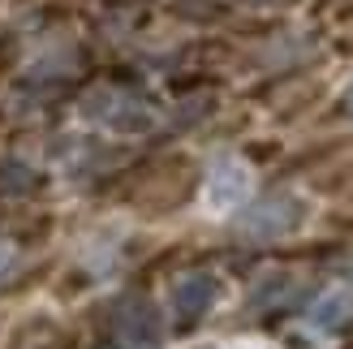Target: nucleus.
Segmentation results:
<instances>
[{"label": "nucleus", "instance_id": "obj_1", "mask_svg": "<svg viewBox=\"0 0 353 349\" xmlns=\"http://www.w3.org/2000/svg\"><path fill=\"white\" fill-rule=\"evenodd\" d=\"M254 195V172L245 160H237V155H220L216 164H211L207 181H203V207L211 216H228L237 212V207H245Z\"/></svg>", "mask_w": 353, "mask_h": 349}, {"label": "nucleus", "instance_id": "obj_2", "mask_svg": "<svg viewBox=\"0 0 353 349\" xmlns=\"http://www.w3.org/2000/svg\"><path fill=\"white\" fill-rule=\"evenodd\" d=\"M82 117H91V121H99V126H108V130H121V134H143V130L155 126V112L147 103H138L125 91H108V86L82 99Z\"/></svg>", "mask_w": 353, "mask_h": 349}, {"label": "nucleus", "instance_id": "obj_3", "mask_svg": "<svg viewBox=\"0 0 353 349\" xmlns=\"http://www.w3.org/2000/svg\"><path fill=\"white\" fill-rule=\"evenodd\" d=\"M160 310L147 298H125L112 310V337L121 341V349H155L160 345Z\"/></svg>", "mask_w": 353, "mask_h": 349}, {"label": "nucleus", "instance_id": "obj_4", "mask_svg": "<svg viewBox=\"0 0 353 349\" xmlns=\"http://www.w3.org/2000/svg\"><path fill=\"white\" fill-rule=\"evenodd\" d=\"M293 224H297V203L276 195V199H263L259 207H250V212L241 216L237 233L245 241H276V237L293 233Z\"/></svg>", "mask_w": 353, "mask_h": 349}, {"label": "nucleus", "instance_id": "obj_5", "mask_svg": "<svg viewBox=\"0 0 353 349\" xmlns=\"http://www.w3.org/2000/svg\"><path fill=\"white\" fill-rule=\"evenodd\" d=\"M216 302H220V281L211 272H185V276H176V285H172V315L181 319V323L203 319Z\"/></svg>", "mask_w": 353, "mask_h": 349}, {"label": "nucleus", "instance_id": "obj_6", "mask_svg": "<svg viewBox=\"0 0 353 349\" xmlns=\"http://www.w3.org/2000/svg\"><path fill=\"white\" fill-rule=\"evenodd\" d=\"M306 323L314 328V332H327V337L345 332V328L353 323V285H345V281L327 285V289L319 293V298L310 302Z\"/></svg>", "mask_w": 353, "mask_h": 349}, {"label": "nucleus", "instance_id": "obj_7", "mask_svg": "<svg viewBox=\"0 0 353 349\" xmlns=\"http://www.w3.org/2000/svg\"><path fill=\"white\" fill-rule=\"evenodd\" d=\"M34 186V168L30 164H0V195H26V190Z\"/></svg>", "mask_w": 353, "mask_h": 349}, {"label": "nucleus", "instance_id": "obj_8", "mask_svg": "<svg viewBox=\"0 0 353 349\" xmlns=\"http://www.w3.org/2000/svg\"><path fill=\"white\" fill-rule=\"evenodd\" d=\"M13 259H17V246H13L9 237H0V276H5V272L13 268Z\"/></svg>", "mask_w": 353, "mask_h": 349}, {"label": "nucleus", "instance_id": "obj_9", "mask_svg": "<svg viewBox=\"0 0 353 349\" xmlns=\"http://www.w3.org/2000/svg\"><path fill=\"white\" fill-rule=\"evenodd\" d=\"M220 349H268V345H259V341H237V345H220Z\"/></svg>", "mask_w": 353, "mask_h": 349}, {"label": "nucleus", "instance_id": "obj_10", "mask_svg": "<svg viewBox=\"0 0 353 349\" xmlns=\"http://www.w3.org/2000/svg\"><path fill=\"white\" fill-rule=\"evenodd\" d=\"M345 108H349V112H353V86H349V95H345Z\"/></svg>", "mask_w": 353, "mask_h": 349}]
</instances>
